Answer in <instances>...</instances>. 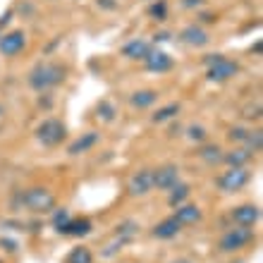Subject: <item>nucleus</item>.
I'll list each match as a JSON object with an SVG mask.
<instances>
[{
	"mask_svg": "<svg viewBox=\"0 0 263 263\" xmlns=\"http://www.w3.org/2000/svg\"><path fill=\"white\" fill-rule=\"evenodd\" d=\"M137 235H139V222L137 220H122L118 228H115V237L125 239V242H132Z\"/></svg>",
	"mask_w": 263,
	"mask_h": 263,
	"instance_id": "nucleus-23",
	"label": "nucleus"
},
{
	"mask_svg": "<svg viewBox=\"0 0 263 263\" xmlns=\"http://www.w3.org/2000/svg\"><path fill=\"white\" fill-rule=\"evenodd\" d=\"M144 65L153 74H165V72H170L175 67V60H173V55H167L165 50L151 48V53L144 58Z\"/></svg>",
	"mask_w": 263,
	"mask_h": 263,
	"instance_id": "nucleus-11",
	"label": "nucleus"
},
{
	"mask_svg": "<svg viewBox=\"0 0 263 263\" xmlns=\"http://www.w3.org/2000/svg\"><path fill=\"white\" fill-rule=\"evenodd\" d=\"M249 182H251V173L247 167H228V170H222L218 175L215 184H218L222 194H235V192H242Z\"/></svg>",
	"mask_w": 263,
	"mask_h": 263,
	"instance_id": "nucleus-5",
	"label": "nucleus"
},
{
	"mask_svg": "<svg viewBox=\"0 0 263 263\" xmlns=\"http://www.w3.org/2000/svg\"><path fill=\"white\" fill-rule=\"evenodd\" d=\"M173 263H192L189 258H177V261H173Z\"/></svg>",
	"mask_w": 263,
	"mask_h": 263,
	"instance_id": "nucleus-38",
	"label": "nucleus"
},
{
	"mask_svg": "<svg viewBox=\"0 0 263 263\" xmlns=\"http://www.w3.org/2000/svg\"><path fill=\"white\" fill-rule=\"evenodd\" d=\"M206 74L211 82H228V79H232V77L239 74V65L235 63V60H230V58L225 55H208L206 58Z\"/></svg>",
	"mask_w": 263,
	"mask_h": 263,
	"instance_id": "nucleus-4",
	"label": "nucleus"
},
{
	"mask_svg": "<svg viewBox=\"0 0 263 263\" xmlns=\"http://www.w3.org/2000/svg\"><path fill=\"white\" fill-rule=\"evenodd\" d=\"M65 74H67V69H65L60 63L43 60V63H39L31 72H29L27 84L34 91H39V93H46V91L60 86V84L65 82Z\"/></svg>",
	"mask_w": 263,
	"mask_h": 263,
	"instance_id": "nucleus-1",
	"label": "nucleus"
},
{
	"mask_svg": "<svg viewBox=\"0 0 263 263\" xmlns=\"http://www.w3.org/2000/svg\"><path fill=\"white\" fill-rule=\"evenodd\" d=\"M251 158H254V156H251L247 148H242V146L222 153V163H228L230 167H247V163H249Z\"/></svg>",
	"mask_w": 263,
	"mask_h": 263,
	"instance_id": "nucleus-19",
	"label": "nucleus"
},
{
	"mask_svg": "<svg viewBox=\"0 0 263 263\" xmlns=\"http://www.w3.org/2000/svg\"><path fill=\"white\" fill-rule=\"evenodd\" d=\"M65 137H67V127L58 118H46L36 127V139L43 148H55L65 141Z\"/></svg>",
	"mask_w": 263,
	"mask_h": 263,
	"instance_id": "nucleus-3",
	"label": "nucleus"
},
{
	"mask_svg": "<svg viewBox=\"0 0 263 263\" xmlns=\"http://www.w3.org/2000/svg\"><path fill=\"white\" fill-rule=\"evenodd\" d=\"M151 41H146V39H132L129 43L122 46V55L127 60H144L148 53H151Z\"/></svg>",
	"mask_w": 263,
	"mask_h": 263,
	"instance_id": "nucleus-15",
	"label": "nucleus"
},
{
	"mask_svg": "<svg viewBox=\"0 0 263 263\" xmlns=\"http://www.w3.org/2000/svg\"><path fill=\"white\" fill-rule=\"evenodd\" d=\"M96 118L101 120V122H112V120L118 118V110H115V105H112L110 101H101V103L96 105Z\"/></svg>",
	"mask_w": 263,
	"mask_h": 263,
	"instance_id": "nucleus-26",
	"label": "nucleus"
},
{
	"mask_svg": "<svg viewBox=\"0 0 263 263\" xmlns=\"http://www.w3.org/2000/svg\"><path fill=\"white\" fill-rule=\"evenodd\" d=\"M148 17L156 22H165L167 20V0H156V3H151Z\"/></svg>",
	"mask_w": 263,
	"mask_h": 263,
	"instance_id": "nucleus-27",
	"label": "nucleus"
},
{
	"mask_svg": "<svg viewBox=\"0 0 263 263\" xmlns=\"http://www.w3.org/2000/svg\"><path fill=\"white\" fill-rule=\"evenodd\" d=\"M24 48H27V34H24L22 29H14V31L0 34V55L17 58Z\"/></svg>",
	"mask_w": 263,
	"mask_h": 263,
	"instance_id": "nucleus-8",
	"label": "nucleus"
},
{
	"mask_svg": "<svg viewBox=\"0 0 263 263\" xmlns=\"http://www.w3.org/2000/svg\"><path fill=\"white\" fill-rule=\"evenodd\" d=\"M0 263H3V261H0Z\"/></svg>",
	"mask_w": 263,
	"mask_h": 263,
	"instance_id": "nucleus-39",
	"label": "nucleus"
},
{
	"mask_svg": "<svg viewBox=\"0 0 263 263\" xmlns=\"http://www.w3.org/2000/svg\"><path fill=\"white\" fill-rule=\"evenodd\" d=\"M180 41L192 46V48H203V46H208L211 36H208V31L203 27H199V24H189V27H184L180 31Z\"/></svg>",
	"mask_w": 263,
	"mask_h": 263,
	"instance_id": "nucleus-13",
	"label": "nucleus"
},
{
	"mask_svg": "<svg viewBox=\"0 0 263 263\" xmlns=\"http://www.w3.org/2000/svg\"><path fill=\"white\" fill-rule=\"evenodd\" d=\"M222 148L218 144H203L199 148V158L203 160V163H208V165H220L222 163Z\"/></svg>",
	"mask_w": 263,
	"mask_h": 263,
	"instance_id": "nucleus-20",
	"label": "nucleus"
},
{
	"mask_svg": "<svg viewBox=\"0 0 263 263\" xmlns=\"http://www.w3.org/2000/svg\"><path fill=\"white\" fill-rule=\"evenodd\" d=\"M91 230H93V222H91L89 218H69V220L65 222V225H60L55 232L63 237H86Z\"/></svg>",
	"mask_w": 263,
	"mask_h": 263,
	"instance_id": "nucleus-14",
	"label": "nucleus"
},
{
	"mask_svg": "<svg viewBox=\"0 0 263 263\" xmlns=\"http://www.w3.org/2000/svg\"><path fill=\"white\" fill-rule=\"evenodd\" d=\"M98 141H101V134H98L96 129L82 132V134H79V137L67 146V153L69 156H82V153H89V151H93V148L98 146Z\"/></svg>",
	"mask_w": 263,
	"mask_h": 263,
	"instance_id": "nucleus-12",
	"label": "nucleus"
},
{
	"mask_svg": "<svg viewBox=\"0 0 263 263\" xmlns=\"http://www.w3.org/2000/svg\"><path fill=\"white\" fill-rule=\"evenodd\" d=\"M156 101H158V91L156 89H139V91H134V93L129 96L132 108H137V110H146V108H151Z\"/></svg>",
	"mask_w": 263,
	"mask_h": 263,
	"instance_id": "nucleus-18",
	"label": "nucleus"
},
{
	"mask_svg": "<svg viewBox=\"0 0 263 263\" xmlns=\"http://www.w3.org/2000/svg\"><path fill=\"white\" fill-rule=\"evenodd\" d=\"M0 247H3V249H7V251H17V244L10 242V239H3V242H0Z\"/></svg>",
	"mask_w": 263,
	"mask_h": 263,
	"instance_id": "nucleus-34",
	"label": "nucleus"
},
{
	"mask_svg": "<svg viewBox=\"0 0 263 263\" xmlns=\"http://www.w3.org/2000/svg\"><path fill=\"white\" fill-rule=\"evenodd\" d=\"M189 194H192V187H189L187 182H180L177 187L170 189V196H167V201H170V206H173V208H177V206H182V203H187Z\"/></svg>",
	"mask_w": 263,
	"mask_h": 263,
	"instance_id": "nucleus-22",
	"label": "nucleus"
},
{
	"mask_svg": "<svg viewBox=\"0 0 263 263\" xmlns=\"http://www.w3.org/2000/svg\"><path fill=\"white\" fill-rule=\"evenodd\" d=\"M182 105L180 103H167V105H160L158 110L151 115V120L156 122V125H163V122H167V120H175L177 115H180Z\"/></svg>",
	"mask_w": 263,
	"mask_h": 263,
	"instance_id": "nucleus-21",
	"label": "nucleus"
},
{
	"mask_svg": "<svg viewBox=\"0 0 263 263\" xmlns=\"http://www.w3.org/2000/svg\"><path fill=\"white\" fill-rule=\"evenodd\" d=\"M244 118H249V120H254V118H261V105H249V108H247V112H244Z\"/></svg>",
	"mask_w": 263,
	"mask_h": 263,
	"instance_id": "nucleus-31",
	"label": "nucleus"
},
{
	"mask_svg": "<svg viewBox=\"0 0 263 263\" xmlns=\"http://www.w3.org/2000/svg\"><path fill=\"white\" fill-rule=\"evenodd\" d=\"M12 17H14V10H7V12L3 14V17H0V29H3V27H7V24L12 22Z\"/></svg>",
	"mask_w": 263,
	"mask_h": 263,
	"instance_id": "nucleus-33",
	"label": "nucleus"
},
{
	"mask_svg": "<svg viewBox=\"0 0 263 263\" xmlns=\"http://www.w3.org/2000/svg\"><path fill=\"white\" fill-rule=\"evenodd\" d=\"M153 39H156V43H158V41H170V34H167V31H158Z\"/></svg>",
	"mask_w": 263,
	"mask_h": 263,
	"instance_id": "nucleus-35",
	"label": "nucleus"
},
{
	"mask_svg": "<svg viewBox=\"0 0 263 263\" xmlns=\"http://www.w3.org/2000/svg\"><path fill=\"white\" fill-rule=\"evenodd\" d=\"M180 230H182L180 220H177L175 215H170V218L160 220L158 225H156V228L151 230V235L156 237V239H173V237L180 235Z\"/></svg>",
	"mask_w": 263,
	"mask_h": 263,
	"instance_id": "nucleus-16",
	"label": "nucleus"
},
{
	"mask_svg": "<svg viewBox=\"0 0 263 263\" xmlns=\"http://www.w3.org/2000/svg\"><path fill=\"white\" fill-rule=\"evenodd\" d=\"M180 182H182L180 165L167 163V165H160L153 170V189H158V192H170V189L177 187Z\"/></svg>",
	"mask_w": 263,
	"mask_h": 263,
	"instance_id": "nucleus-7",
	"label": "nucleus"
},
{
	"mask_svg": "<svg viewBox=\"0 0 263 263\" xmlns=\"http://www.w3.org/2000/svg\"><path fill=\"white\" fill-rule=\"evenodd\" d=\"M261 146H263V134H261V129H251V132H249V137L244 139L242 148H247V151H249L251 156H256V153L261 151Z\"/></svg>",
	"mask_w": 263,
	"mask_h": 263,
	"instance_id": "nucleus-25",
	"label": "nucleus"
},
{
	"mask_svg": "<svg viewBox=\"0 0 263 263\" xmlns=\"http://www.w3.org/2000/svg\"><path fill=\"white\" fill-rule=\"evenodd\" d=\"M249 132L251 129H247V127H232V129H230V139H232V141H239V144H244V139L249 137Z\"/></svg>",
	"mask_w": 263,
	"mask_h": 263,
	"instance_id": "nucleus-30",
	"label": "nucleus"
},
{
	"mask_svg": "<svg viewBox=\"0 0 263 263\" xmlns=\"http://www.w3.org/2000/svg\"><path fill=\"white\" fill-rule=\"evenodd\" d=\"M251 242H254V228H239V225H232V228L220 237L218 247H220V251L230 254V251H239V249H244V247H249Z\"/></svg>",
	"mask_w": 263,
	"mask_h": 263,
	"instance_id": "nucleus-6",
	"label": "nucleus"
},
{
	"mask_svg": "<svg viewBox=\"0 0 263 263\" xmlns=\"http://www.w3.org/2000/svg\"><path fill=\"white\" fill-rule=\"evenodd\" d=\"M98 5H101V7H108V10H112V7L118 5V3H115V0H98Z\"/></svg>",
	"mask_w": 263,
	"mask_h": 263,
	"instance_id": "nucleus-36",
	"label": "nucleus"
},
{
	"mask_svg": "<svg viewBox=\"0 0 263 263\" xmlns=\"http://www.w3.org/2000/svg\"><path fill=\"white\" fill-rule=\"evenodd\" d=\"M232 222L239 225V228H254L258 220H261V208L256 203H242V206H235L232 213H230Z\"/></svg>",
	"mask_w": 263,
	"mask_h": 263,
	"instance_id": "nucleus-10",
	"label": "nucleus"
},
{
	"mask_svg": "<svg viewBox=\"0 0 263 263\" xmlns=\"http://www.w3.org/2000/svg\"><path fill=\"white\" fill-rule=\"evenodd\" d=\"M20 203L31 213H53L58 199L48 187H29L20 192Z\"/></svg>",
	"mask_w": 263,
	"mask_h": 263,
	"instance_id": "nucleus-2",
	"label": "nucleus"
},
{
	"mask_svg": "<svg viewBox=\"0 0 263 263\" xmlns=\"http://www.w3.org/2000/svg\"><path fill=\"white\" fill-rule=\"evenodd\" d=\"M187 137H189V141H194V144H203V141H206V129L201 125H192V127H187Z\"/></svg>",
	"mask_w": 263,
	"mask_h": 263,
	"instance_id": "nucleus-29",
	"label": "nucleus"
},
{
	"mask_svg": "<svg viewBox=\"0 0 263 263\" xmlns=\"http://www.w3.org/2000/svg\"><path fill=\"white\" fill-rule=\"evenodd\" d=\"M3 122H5V105L0 103V125H3Z\"/></svg>",
	"mask_w": 263,
	"mask_h": 263,
	"instance_id": "nucleus-37",
	"label": "nucleus"
},
{
	"mask_svg": "<svg viewBox=\"0 0 263 263\" xmlns=\"http://www.w3.org/2000/svg\"><path fill=\"white\" fill-rule=\"evenodd\" d=\"M206 5V0H182V7H187V10H199V7Z\"/></svg>",
	"mask_w": 263,
	"mask_h": 263,
	"instance_id": "nucleus-32",
	"label": "nucleus"
},
{
	"mask_svg": "<svg viewBox=\"0 0 263 263\" xmlns=\"http://www.w3.org/2000/svg\"><path fill=\"white\" fill-rule=\"evenodd\" d=\"M127 189H129L132 196H146L153 192V167H141L129 177L127 182Z\"/></svg>",
	"mask_w": 263,
	"mask_h": 263,
	"instance_id": "nucleus-9",
	"label": "nucleus"
},
{
	"mask_svg": "<svg viewBox=\"0 0 263 263\" xmlns=\"http://www.w3.org/2000/svg\"><path fill=\"white\" fill-rule=\"evenodd\" d=\"M175 218H177L180 225L184 228V225H196V222L203 218V213H201L199 203H182V206L175 208Z\"/></svg>",
	"mask_w": 263,
	"mask_h": 263,
	"instance_id": "nucleus-17",
	"label": "nucleus"
},
{
	"mask_svg": "<svg viewBox=\"0 0 263 263\" xmlns=\"http://www.w3.org/2000/svg\"><path fill=\"white\" fill-rule=\"evenodd\" d=\"M65 263H93V254L89 247H74L65 256Z\"/></svg>",
	"mask_w": 263,
	"mask_h": 263,
	"instance_id": "nucleus-24",
	"label": "nucleus"
},
{
	"mask_svg": "<svg viewBox=\"0 0 263 263\" xmlns=\"http://www.w3.org/2000/svg\"><path fill=\"white\" fill-rule=\"evenodd\" d=\"M125 244H127L125 239H120V237H112V242H110V244H108V247H105V249H103V258H112V256H115V254H120Z\"/></svg>",
	"mask_w": 263,
	"mask_h": 263,
	"instance_id": "nucleus-28",
	"label": "nucleus"
}]
</instances>
